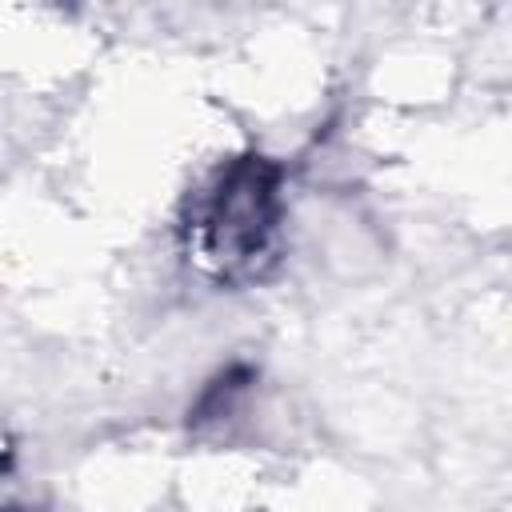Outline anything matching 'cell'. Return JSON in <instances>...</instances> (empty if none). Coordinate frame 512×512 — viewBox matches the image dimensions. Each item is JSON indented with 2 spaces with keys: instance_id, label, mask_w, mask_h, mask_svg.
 <instances>
[{
  "instance_id": "cell-1",
  "label": "cell",
  "mask_w": 512,
  "mask_h": 512,
  "mask_svg": "<svg viewBox=\"0 0 512 512\" xmlns=\"http://www.w3.org/2000/svg\"><path fill=\"white\" fill-rule=\"evenodd\" d=\"M268 208H272V172L260 160L232 168L212 208V224H208L212 248L236 256L260 248V236L268 228Z\"/></svg>"
}]
</instances>
